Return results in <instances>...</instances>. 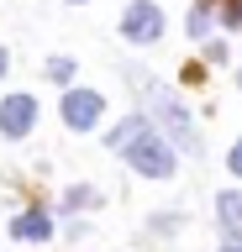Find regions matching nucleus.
Instances as JSON below:
<instances>
[{"instance_id":"nucleus-1","label":"nucleus","mask_w":242,"mask_h":252,"mask_svg":"<svg viewBox=\"0 0 242 252\" xmlns=\"http://www.w3.org/2000/svg\"><path fill=\"white\" fill-rule=\"evenodd\" d=\"M132 79H137V94H142V116L153 121V131H163V137L174 142L184 158H200V131H195V116L190 105L179 100L169 84H158V79H147L132 68Z\"/></svg>"},{"instance_id":"nucleus-2","label":"nucleus","mask_w":242,"mask_h":252,"mask_svg":"<svg viewBox=\"0 0 242 252\" xmlns=\"http://www.w3.org/2000/svg\"><path fill=\"white\" fill-rule=\"evenodd\" d=\"M127 163H132V173H137V179L169 184V179L179 173V147H174L169 137H163V131H153V126H147L142 137H137V142L127 147Z\"/></svg>"},{"instance_id":"nucleus-3","label":"nucleus","mask_w":242,"mask_h":252,"mask_svg":"<svg viewBox=\"0 0 242 252\" xmlns=\"http://www.w3.org/2000/svg\"><path fill=\"white\" fill-rule=\"evenodd\" d=\"M58 116H64V126L69 131H95L100 121H105V94L100 90H84V84H69L64 90V100H58Z\"/></svg>"},{"instance_id":"nucleus-4","label":"nucleus","mask_w":242,"mask_h":252,"mask_svg":"<svg viewBox=\"0 0 242 252\" xmlns=\"http://www.w3.org/2000/svg\"><path fill=\"white\" fill-rule=\"evenodd\" d=\"M37 116H42V105H37V94H5L0 100V137L5 142H27L32 137V126H37Z\"/></svg>"},{"instance_id":"nucleus-5","label":"nucleus","mask_w":242,"mask_h":252,"mask_svg":"<svg viewBox=\"0 0 242 252\" xmlns=\"http://www.w3.org/2000/svg\"><path fill=\"white\" fill-rule=\"evenodd\" d=\"M121 37L137 47H153L163 37V11L153 5V0H132L127 11H121Z\"/></svg>"},{"instance_id":"nucleus-6","label":"nucleus","mask_w":242,"mask_h":252,"mask_svg":"<svg viewBox=\"0 0 242 252\" xmlns=\"http://www.w3.org/2000/svg\"><path fill=\"white\" fill-rule=\"evenodd\" d=\"M53 216L48 210H21V216H11V242H53Z\"/></svg>"},{"instance_id":"nucleus-7","label":"nucleus","mask_w":242,"mask_h":252,"mask_svg":"<svg viewBox=\"0 0 242 252\" xmlns=\"http://www.w3.org/2000/svg\"><path fill=\"white\" fill-rule=\"evenodd\" d=\"M147 126H153V121H147L142 110H137V116H127V121H116L111 131H105V147H111V153H127V147H132L137 137H142Z\"/></svg>"},{"instance_id":"nucleus-8","label":"nucleus","mask_w":242,"mask_h":252,"mask_svg":"<svg viewBox=\"0 0 242 252\" xmlns=\"http://www.w3.org/2000/svg\"><path fill=\"white\" fill-rule=\"evenodd\" d=\"M216 220H221L226 231L242 226V189H221V194H216Z\"/></svg>"},{"instance_id":"nucleus-9","label":"nucleus","mask_w":242,"mask_h":252,"mask_svg":"<svg viewBox=\"0 0 242 252\" xmlns=\"http://www.w3.org/2000/svg\"><path fill=\"white\" fill-rule=\"evenodd\" d=\"M95 205H100V189H95V184H69V189H64V210H69V216L95 210Z\"/></svg>"},{"instance_id":"nucleus-10","label":"nucleus","mask_w":242,"mask_h":252,"mask_svg":"<svg viewBox=\"0 0 242 252\" xmlns=\"http://www.w3.org/2000/svg\"><path fill=\"white\" fill-rule=\"evenodd\" d=\"M184 32H190V42H206V37H210V0L190 5V16H184Z\"/></svg>"},{"instance_id":"nucleus-11","label":"nucleus","mask_w":242,"mask_h":252,"mask_svg":"<svg viewBox=\"0 0 242 252\" xmlns=\"http://www.w3.org/2000/svg\"><path fill=\"white\" fill-rule=\"evenodd\" d=\"M74 74H79V63H74V58H48V79H53V84H64V90H69Z\"/></svg>"},{"instance_id":"nucleus-12","label":"nucleus","mask_w":242,"mask_h":252,"mask_svg":"<svg viewBox=\"0 0 242 252\" xmlns=\"http://www.w3.org/2000/svg\"><path fill=\"white\" fill-rule=\"evenodd\" d=\"M226 168H232V179H237V184H242V137L232 142V153H226Z\"/></svg>"},{"instance_id":"nucleus-13","label":"nucleus","mask_w":242,"mask_h":252,"mask_svg":"<svg viewBox=\"0 0 242 252\" xmlns=\"http://www.w3.org/2000/svg\"><path fill=\"white\" fill-rule=\"evenodd\" d=\"M153 231H179V216H158V220H147Z\"/></svg>"},{"instance_id":"nucleus-14","label":"nucleus","mask_w":242,"mask_h":252,"mask_svg":"<svg viewBox=\"0 0 242 252\" xmlns=\"http://www.w3.org/2000/svg\"><path fill=\"white\" fill-rule=\"evenodd\" d=\"M221 252H242V226H237V231H226V242H221Z\"/></svg>"},{"instance_id":"nucleus-15","label":"nucleus","mask_w":242,"mask_h":252,"mask_svg":"<svg viewBox=\"0 0 242 252\" xmlns=\"http://www.w3.org/2000/svg\"><path fill=\"white\" fill-rule=\"evenodd\" d=\"M5 68H11V53H5V42H0V79H5Z\"/></svg>"},{"instance_id":"nucleus-16","label":"nucleus","mask_w":242,"mask_h":252,"mask_svg":"<svg viewBox=\"0 0 242 252\" xmlns=\"http://www.w3.org/2000/svg\"><path fill=\"white\" fill-rule=\"evenodd\" d=\"M237 94H242V68H237Z\"/></svg>"},{"instance_id":"nucleus-17","label":"nucleus","mask_w":242,"mask_h":252,"mask_svg":"<svg viewBox=\"0 0 242 252\" xmlns=\"http://www.w3.org/2000/svg\"><path fill=\"white\" fill-rule=\"evenodd\" d=\"M69 5H84V0H69Z\"/></svg>"}]
</instances>
